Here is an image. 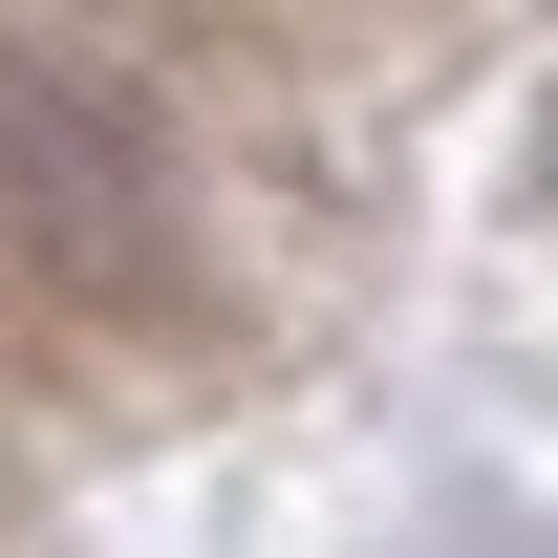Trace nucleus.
Instances as JSON below:
<instances>
[{
	"instance_id": "obj_1",
	"label": "nucleus",
	"mask_w": 558,
	"mask_h": 558,
	"mask_svg": "<svg viewBox=\"0 0 558 558\" xmlns=\"http://www.w3.org/2000/svg\"><path fill=\"white\" fill-rule=\"evenodd\" d=\"M194 236L172 194V108L130 65H65V44H0V258L65 279V301H150Z\"/></svg>"
}]
</instances>
